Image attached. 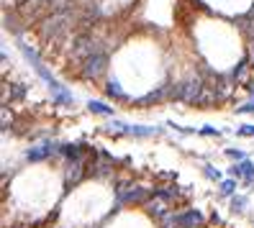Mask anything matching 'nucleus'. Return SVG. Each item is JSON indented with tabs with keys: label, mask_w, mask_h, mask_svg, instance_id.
Returning <instances> with one entry per match:
<instances>
[{
	"label": "nucleus",
	"mask_w": 254,
	"mask_h": 228,
	"mask_svg": "<svg viewBox=\"0 0 254 228\" xmlns=\"http://www.w3.org/2000/svg\"><path fill=\"white\" fill-rule=\"evenodd\" d=\"M74 26V13H72V5L69 8H62V10H52L47 18L39 23V36L41 41L47 44H59L64 41Z\"/></svg>",
	"instance_id": "obj_1"
},
{
	"label": "nucleus",
	"mask_w": 254,
	"mask_h": 228,
	"mask_svg": "<svg viewBox=\"0 0 254 228\" xmlns=\"http://www.w3.org/2000/svg\"><path fill=\"white\" fill-rule=\"evenodd\" d=\"M98 52H106V47H103V41L93 34L87 31V28H82V31H77L72 36V47H69V62L72 64H82L87 57H93Z\"/></svg>",
	"instance_id": "obj_2"
},
{
	"label": "nucleus",
	"mask_w": 254,
	"mask_h": 228,
	"mask_svg": "<svg viewBox=\"0 0 254 228\" xmlns=\"http://www.w3.org/2000/svg\"><path fill=\"white\" fill-rule=\"evenodd\" d=\"M205 90V80L203 74H192V77H185V80H177L172 85V93H170V100H177V103H188V105H198L200 95Z\"/></svg>",
	"instance_id": "obj_3"
},
{
	"label": "nucleus",
	"mask_w": 254,
	"mask_h": 228,
	"mask_svg": "<svg viewBox=\"0 0 254 228\" xmlns=\"http://www.w3.org/2000/svg\"><path fill=\"white\" fill-rule=\"evenodd\" d=\"M108 72V52H98L93 57H87L80 64V77L82 80H100Z\"/></svg>",
	"instance_id": "obj_4"
},
{
	"label": "nucleus",
	"mask_w": 254,
	"mask_h": 228,
	"mask_svg": "<svg viewBox=\"0 0 254 228\" xmlns=\"http://www.w3.org/2000/svg\"><path fill=\"white\" fill-rule=\"evenodd\" d=\"M59 149H62V144H54V141H41V144H36V146H31V149L26 151V159L31 162V164H36V162H44V159L54 157Z\"/></svg>",
	"instance_id": "obj_5"
},
{
	"label": "nucleus",
	"mask_w": 254,
	"mask_h": 228,
	"mask_svg": "<svg viewBox=\"0 0 254 228\" xmlns=\"http://www.w3.org/2000/svg\"><path fill=\"white\" fill-rule=\"evenodd\" d=\"M229 174H231L234 179H244L247 185H254V162H249V159L236 162L231 170H229Z\"/></svg>",
	"instance_id": "obj_6"
},
{
	"label": "nucleus",
	"mask_w": 254,
	"mask_h": 228,
	"mask_svg": "<svg viewBox=\"0 0 254 228\" xmlns=\"http://www.w3.org/2000/svg\"><path fill=\"white\" fill-rule=\"evenodd\" d=\"M203 221H205L203 213L195 210V208L177 213V226H180V228H195V226H203Z\"/></svg>",
	"instance_id": "obj_7"
},
{
	"label": "nucleus",
	"mask_w": 254,
	"mask_h": 228,
	"mask_svg": "<svg viewBox=\"0 0 254 228\" xmlns=\"http://www.w3.org/2000/svg\"><path fill=\"white\" fill-rule=\"evenodd\" d=\"M170 93H172V87H170V85H159L157 90H152V93H146L144 98H139L136 105H139V108H149L152 103H159L162 98H170Z\"/></svg>",
	"instance_id": "obj_8"
},
{
	"label": "nucleus",
	"mask_w": 254,
	"mask_h": 228,
	"mask_svg": "<svg viewBox=\"0 0 254 228\" xmlns=\"http://www.w3.org/2000/svg\"><path fill=\"white\" fill-rule=\"evenodd\" d=\"M144 208H146L149 216H154V221L164 218V216H167V213L172 210V208H170V203H167V200H162V197H157V195H154V197H152V200H149Z\"/></svg>",
	"instance_id": "obj_9"
},
{
	"label": "nucleus",
	"mask_w": 254,
	"mask_h": 228,
	"mask_svg": "<svg viewBox=\"0 0 254 228\" xmlns=\"http://www.w3.org/2000/svg\"><path fill=\"white\" fill-rule=\"evenodd\" d=\"M85 170H87V167H85L82 159L80 162H69L67 164V172H64V179L69 182V185H77V182L85 177Z\"/></svg>",
	"instance_id": "obj_10"
},
{
	"label": "nucleus",
	"mask_w": 254,
	"mask_h": 228,
	"mask_svg": "<svg viewBox=\"0 0 254 228\" xmlns=\"http://www.w3.org/2000/svg\"><path fill=\"white\" fill-rule=\"evenodd\" d=\"M87 144H62V149H59V154H62L67 162H80L82 159V151H85Z\"/></svg>",
	"instance_id": "obj_11"
},
{
	"label": "nucleus",
	"mask_w": 254,
	"mask_h": 228,
	"mask_svg": "<svg viewBox=\"0 0 254 228\" xmlns=\"http://www.w3.org/2000/svg\"><path fill=\"white\" fill-rule=\"evenodd\" d=\"M106 95H108V98H113V100H128V95H126V90L121 87V82H118L116 77L106 82Z\"/></svg>",
	"instance_id": "obj_12"
},
{
	"label": "nucleus",
	"mask_w": 254,
	"mask_h": 228,
	"mask_svg": "<svg viewBox=\"0 0 254 228\" xmlns=\"http://www.w3.org/2000/svg\"><path fill=\"white\" fill-rule=\"evenodd\" d=\"M249 59L252 57H247V59H242V62H239L231 72H229V77L234 80V82H242L244 77H247V72H249Z\"/></svg>",
	"instance_id": "obj_13"
},
{
	"label": "nucleus",
	"mask_w": 254,
	"mask_h": 228,
	"mask_svg": "<svg viewBox=\"0 0 254 228\" xmlns=\"http://www.w3.org/2000/svg\"><path fill=\"white\" fill-rule=\"evenodd\" d=\"M87 111L95 113V115H113V108H111V105L100 103V100H90V103H87Z\"/></svg>",
	"instance_id": "obj_14"
},
{
	"label": "nucleus",
	"mask_w": 254,
	"mask_h": 228,
	"mask_svg": "<svg viewBox=\"0 0 254 228\" xmlns=\"http://www.w3.org/2000/svg\"><path fill=\"white\" fill-rule=\"evenodd\" d=\"M236 185H239V179H234V177L223 179V182H221V195H226V197H234V195H236Z\"/></svg>",
	"instance_id": "obj_15"
},
{
	"label": "nucleus",
	"mask_w": 254,
	"mask_h": 228,
	"mask_svg": "<svg viewBox=\"0 0 254 228\" xmlns=\"http://www.w3.org/2000/svg\"><path fill=\"white\" fill-rule=\"evenodd\" d=\"M244 208H247V197L234 195V197H231V210H234V213H244Z\"/></svg>",
	"instance_id": "obj_16"
},
{
	"label": "nucleus",
	"mask_w": 254,
	"mask_h": 228,
	"mask_svg": "<svg viewBox=\"0 0 254 228\" xmlns=\"http://www.w3.org/2000/svg\"><path fill=\"white\" fill-rule=\"evenodd\" d=\"M0 115H3V126H0V128L8 131V128H10V123H13V115L8 113V105H3V111H0Z\"/></svg>",
	"instance_id": "obj_17"
},
{
	"label": "nucleus",
	"mask_w": 254,
	"mask_h": 228,
	"mask_svg": "<svg viewBox=\"0 0 254 228\" xmlns=\"http://www.w3.org/2000/svg\"><path fill=\"white\" fill-rule=\"evenodd\" d=\"M23 93H26V90H23L21 85H10V103L21 100V98H23Z\"/></svg>",
	"instance_id": "obj_18"
},
{
	"label": "nucleus",
	"mask_w": 254,
	"mask_h": 228,
	"mask_svg": "<svg viewBox=\"0 0 254 228\" xmlns=\"http://www.w3.org/2000/svg\"><path fill=\"white\" fill-rule=\"evenodd\" d=\"M236 136H244V139H249V136H254V126H249V123H247V126H239V128H236Z\"/></svg>",
	"instance_id": "obj_19"
},
{
	"label": "nucleus",
	"mask_w": 254,
	"mask_h": 228,
	"mask_svg": "<svg viewBox=\"0 0 254 228\" xmlns=\"http://www.w3.org/2000/svg\"><path fill=\"white\" fill-rule=\"evenodd\" d=\"M236 113H239V115L254 113V100H249V103H244V105H239V108H236Z\"/></svg>",
	"instance_id": "obj_20"
},
{
	"label": "nucleus",
	"mask_w": 254,
	"mask_h": 228,
	"mask_svg": "<svg viewBox=\"0 0 254 228\" xmlns=\"http://www.w3.org/2000/svg\"><path fill=\"white\" fill-rule=\"evenodd\" d=\"M226 157H229V159H236V162H244V151H239V149H226Z\"/></svg>",
	"instance_id": "obj_21"
},
{
	"label": "nucleus",
	"mask_w": 254,
	"mask_h": 228,
	"mask_svg": "<svg viewBox=\"0 0 254 228\" xmlns=\"http://www.w3.org/2000/svg\"><path fill=\"white\" fill-rule=\"evenodd\" d=\"M203 174H205L208 179H221V172L213 170V167H203Z\"/></svg>",
	"instance_id": "obj_22"
},
{
	"label": "nucleus",
	"mask_w": 254,
	"mask_h": 228,
	"mask_svg": "<svg viewBox=\"0 0 254 228\" xmlns=\"http://www.w3.org/2000/svg\"><path fill=\"white\" fill-rule=\"evenodd\" d=\"M200 133H203V136H218L221 131H216V128H211V126H205V128H200Z\"/></svg>",
	"instance_id": "obj_23"
},
{
	"label": "nucleus",
	"mask_w": 254,
	"mask_h": 228,
	"mask_svg": "<svg viewBox=\"0 0 254 228\" xmlns=\"http://www.w3.org/2000/svg\"><path fill=\"white\" fill-rule=\"evenodd\" d=\"M247 90H249V93L254 95V82H249V85H247Z\"/></svg>",
	"instance_id": "obj_24"
}]
</instances>
